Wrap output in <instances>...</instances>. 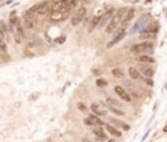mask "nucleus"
I'll return each instance as SVG.
<instances>
[{
	"instance_id": "10",
	"label": "nucleus",
	"mask_w": 167,
	"mask_h": 142,
	"mask_svg": "<svg viewBox=\"0 0 167 142\" xmlns=\"http://www.w3.org/2000/svg\"><path fill=\"white\" fill-rule=\"evenodd\" d=\"M139 71H140V73L142 74L144 77L153 78V76H154V69H153V68H150V66H146V65H140Z\"/></svg>"
},
{
	"instance_id": "9",
	"label": "nucleus",
	"mask_w": 167,
	"mask_h": 142,
	"mask_svg": "<svg viewBox=\"0 0 167 142\" xmlns=\"http://www.w3.org/2000/svg\"><path fill=\"white\" fill-rule=\"evenodd\" d=\"M114 91L118 94V96H120V99H123L124 102H130V95L128 94V91H127L123 86L116 85V86L114 87Z\"/></svg>"
},
{
	"instance_id": "31",
	"label": "nucleus",
	"mask_w": 167,
	"mask_h": 142,
	"mask_svg": "<svg viewBox=\"0 0 167 142\" xmlns=\"http://www.w3.org/2000/svg\"><path fill=\"white\" fill-rule=\"evenodd\" d=\"M21 39H22V38H21V37H20L18 34H14V41H16V43H17V44H20L21 42H22Z\"/></svg>"
},
{
	"instance_id": "16",
	"label": "nucleus",
	"mask_w": 167,
	"mask_h": 142,
	"mask_svg": "<svg viewBox=\"0 0 167 142\" xmlns=\"http://www.w3.org/2000/svg\"><path fill=\"white\" fill-rule=\"evenodd\" d=\"M110 121L114 123L115 126H119V128H123L124 130H129V125L125 124L124 121H121V120H118V119H114V117H110Z\"/></svg>"
},
{
	"instance_id": "28",
	"label": "nucleus",
	"mask_w": 167,
	"mask_h": 142,
	"mask_svg": "<svg viewBox=\"0 0 167 142\" xmlns=\"http://www.w3.org/2000/svg\"><path fill=\"white\" fill-rule=\"evenodd\" d=\"M0 51H3V52L7 51V44H5L4 39H0Z\"/></svg>"
},
{
	"instance_id": "6",
	"label": "nucleus",
	"mask_w": 167,
	"mask_h": 142,
	"mask_svg": "<svg viewBox=\"0 0 167 142\" xmlns=\"http://www.w3.org/2000/svg\"><path fill=\"white\" fill-rule=\"evenodd\" d=\"M133 16H135V8H129V9L125 11L124 16H123V20L120 22V25H121L123 29H125L130 24V21L133 20Z\"/></svg>"
},
{
	"instance_id": "1",
	"label": "nucleus",
	"mask_w": 167,
	"mask_h": 142,
	"mask_svg": "<svg viewBox=\"0 0 167 142\" xmlns=\"http://www.w3.org/2000/svg\"><path fill=\"white\" fill-rule=\"evenodd\" d=\"M125 11H127V9L121 8V9H119L116 13H114L112 18L110 20V22H108L107 26H106V32H107L108 34H110V33H114V32L116 30V27L120 25V22H121V20H123V16H124Z\"/></svg>"
},
{
	"instance_id": "29",
	"label": "nucleus",
	"mask_w": 167,
	"mask_h": 142,
	"mask_svg": "<svg viewBox=\"0 0 167 142\" xmlns=\"http://www.w3.org/2000/svg\"><path fill=\"white\" fill-rule=\"evenodd\" d=\"M84 124H85V125H88V126H93V125H94V123L91 121V119H90V117H85Z\"/></svg>"
},
{
	"instance_id": "11",
	"label": "nucleus",
	"mask_w": 167,
	"mask_h": 142,
	"mask_svg": "<svg viewBox=\"0 0 167 142\" xmlns=\"http://www.w3.org/2000/svg\"><path fill=\"white\" fill-rule=\"evenodd\" d=\"M50 9V3L48 2H42L37 5V13L41 14V16H43V14H46Z\"/></svg>"
},
{
	"instance_id": "12",
	"label": "nucleus",
	"mask_w": 167,
	"mask_h": 142,
	"mask_svg": "<svg viewBox=\"0 0 167 142\" xmlns=\"http://www.w3.org/2000/svg\"><path fill=\"white\" fill-rule=\"evenodd\" d=\"M90 110H91V112H93L94 115H97V116H99V117H105V116H106V111L101 108L97 103H93L91 106H90Z\"/></svg>"
},
{
	"instance_id": "19",
	"label": "nucleus",
	"mask_w": 167,
	"mask_h": 142,
	"mask_svg": "<svg viewBox=\"0 0 167 142\" xmlns=\"http://www.w3.org/2000/svg\"><path fill=\"white\" fill-rule=\"evenodd\" d=\"M14 29H16V34H18L21 38H25V32H24V27H22V25H21V22L18 21L17 24H16V26H14Z\"/></svg>"
},
{
	"instance_id": "4",
	"label": "nucleus",
	"mask_w": 167,
	"mask_h": 142,
	"mask_svg": "<svg viewBox=\"0 0 167 142\" xmlns=\"http://www.w3.org/2000/svg\"><path fill=\"white\" fill-rule=\"evenodd\" d=\"M68 4H69V0H59V2H56L51 9L52 14L60 13V14H63V17H65V9H67Z\"/></svg>"
},
{
	"instance_id": "27",
	"label": "nucleus",
	"mask_w": 167,
	"mask_h": 142,
	"mask_svg": "<svg viewBox=\"0 0 167 142\" xmlns=\"http://www.w3.org/2000/svg\"><path fill=\"white\" fill-rule=\"evenodd\" d=\"M112 76H115V77H123V76H124V73H123L121 69H114L112 71Z\"/></svg>"
},
{
	"instance_id": "8",
	"label": "nucleus",
	"mask_w": 167,
	"mask_h": 142,
	"mask_svg": "<svg viewBox=\"0 0 167 142\" xmlns=\"http://www.w3.org/2000/svg\"><path fill=\"white\" fill-rule=\"evenodd\" d=\"M125 34H127V30H125V29H123V27H121L120 30H119L118 33H116V35L114 37V39H112L111 42H108V43L106 44V47H107V48L114 47L116 43H119V42H120L123 38H124V35H125Z\"/></svg>"
},
{
	"instance_id": "2",
	"label": "nucleus",
	"mask_w": 167,
	"mask_h": 142,
	"mask_svg": "<svg viewBox=\"0 0 167 142\" xmlns=\"http://www.w3.org/2000/svg\"><path fill=\"white\" fill-rule=\"evenodd\" d=\"M153 50H154V43L153 42L137 43V44H133V46L130 47V52H132V54H139V55L146 54V52H151Z\"/></svg>"
},
{
	"instance_id": "20",
	"label": "nucleus",
	"mask_w": 167,
	"mask_h": 142,
	"mask_svg": "<svg viewBox=\"0 0 167 142\" xmlns=\"http://www.w3.org/2000/svg\"><path fill=\"white\" fill-rule=\"evenodd\" d=\"M89 117L91 119V121H93L94 124H98L99 126H101V125H103V124H105V123L102 121V119H101L99 116H97V115H94V114H89Z\"/></svg>"
},
{
	"instance_id": "17",
	"label": "nucleus",
	"mask_w": 167,
	"mask_h": 142,
	"mask_svg": "<svg viewBox=\"0 0 167 142\" xmlns=\"http://www.w3.org/2000/svg\"><path fill=\"white\" fill-rule=\"evenodd\" d=\"M99 21H101V16H94L90 21V25H89V33H91L94 29L99 26Z\"/></svg>"
},
{
	"instance_id": "14",
	"label": "nucleus",
	"mask_w": 167,
	"mask_h": 142,
	"mask_svg": "<svg viewBox=\"0 0 167 142\" xmlns=\"http://www.w3.org/2000/svg\"><path fill=\"white\" fill-rule=\"evenodd\" d=\"M137 61L139 63H145V64H153L155 61V59L153 56H149V55H139L137 56Z\"/></svg>"
},
{
	"instance_id": "3",
	"label": "nucleus",
	"mask_w": 167,
	"mask_h": 142,
	"mask_svg": "<svg viewBox=\"0 0 167 142\" xmlns=\"http://www.w3.org/2000/svg\"><path fill=\"white\" fill-rule=\"evenodd\" d=\"M150 20H151V14L146 13V14H144V16H141L139 18V21L136 22V25L133 26V29L130 30V33H137V32H141L142 29H145L149 24H150Z\"/></svg>"
},
{
	"instance_id": "22",
	"label": "nucleus",
	"mask_w": 167,
	"mask_h": 142,
	"mask_svg": "<svg viewBox=\"0 0 167 142\" xmlns=\"http://www.w3.org/2000/svg\"><path fill=\"white\" fill-rule=\"evenodd\" d=\"M107 103L108 106H112V107H120V102L118 99L112 98V96H107Z\"/></svg>"
},
{
	"instance_id": "21",
	"label": "nucleus",
	"mask_w": 167,
	"mask_h": 142,
	"mask_svg": "<svg viewBox=\"0 0 167 142\" xmlns=\"http://www.w3.org/2000/svg\"><path fill=\"white\" fill-rule=\"evenodd\" d=\"M93 133L96 134L97 137H99V138H106V134H105V130L101 128V126H98V128H94L93 129Z\"/></svg>"
},
{
	"instance_id": "7",
	"label": "nucleus",
	"mask_w": 167,
	"mask_h": 142,
	"mask_svg": "<svg viewBox=\"0 0 167 142\" xmlns=\"http://www.w3.org/2000/svg\"><path fill=\"white\" fill-rule=\"evenodd\" d=\"M114 16V8H110L107 9L102 16H101V21H99V26L98 27H103V26H107V24L110 22V20Z\"/></svg>"
},
{
	"instance_id": "25",
	"label": "nucleus",
	"mask_w": 167,
	"mask_h": 142,
	"mask_svg": "<svg viewBox=\"0 0 167 142\" xmlns=\"http://www.w3.org/2000/svg\"><path fill=\"white\" fill-rule=\"evenodd\" d=\"M107 85H108V82H107L106 80H103V78H98V80H97V86L105 87V86H107Z\"/></svg>"
},
{
	"instance_id": "26",
	"label": "nucleus",
	"mask_w": 167,
	"mask_h": 142,
	"mask_svg": "<svg viewBox=\"0 0 167 142\" xmlns=\"http://www.w3.org/2000/svg\"><path fill=\"white\" fill-rule=\"evenodd\" d=\"M24 26H25L26 29H32V27L34 26V24L32 22V20H26V18H24Z\"/></svg>"
},
{
	"instance_id": "30",
	"label": "nucleus",
	"mask_w": 167,
	"mask_h": 142,
	"mask_svg": "<svg viewBox=\"0 0 167 142\" xmlns=\"http://www.w3.org/2000/svg\"><path fill=\"white\" fill-rule=\"evenodd\" d=\"M144 81L146 82V85H149V86H153L154 85V81H153V78H144Z\"/></svg>"
},
{
	"instance_id": "24",
	"label": "nucleus",
	"mask_w": 167,
	"mask_h": 142,
	"mask_svg": "<svg viewBox=\"0 0 167 142\" xmlns=\"http://www.w3.org/2000/svg\"><path fill=\"white\" fill-rule=\"evenodd\" d=\"M77 108L81 111L82 114H88V115H89V110H88V107H86L82 102H78V103H77Z\"/></svg>"
},
{
	"instance_id": "15",
	"label": "nucleus",
	"mask_w": 167,
	"mask_h": 142,
	"mask_svg": "<svg viewBox=\"0 0 167 142\" xmlns=\"http://www.w3.org/2000/svg\"><path fill=\"white\" fill-rule=\"evenodd\" d=\"M37 5L35 7H32L30 9H27L25 13H24V18H26V20H34L35 18V16H37Z\"/></svg>"
},
{
	"instance_id": "18",
	"label": "nucleus",
	"mask_w": 167,
	"mask_h": 142,
	"mask_svg": "<svg viewBox=\"0 0 167 142\" xmlns=\"http://www.w3.org/2000/svg\"><path fill=\"white\" fill-rule=\"evenodd\" d=\"M128 74H129V77L132 78V80H140V78H141L140 71L136 69V68H129V69H128Z\"/></svg>"
},
{
	"instance_id": "32",
	"label": "nucleus",
	"mask_w": 167,
	"mask_h": 142,
	"mask_svg": "<svg viewBox=\"0 0 167 142\" xmlns=\"http://www.w3.org/2000/svg\"><path fill=\"white\" fill-rule=\"evenodd\" d=\"M84 142H90V141H88V140H84Z\"/></svg>"
},
{
	"instance_id": "33",
	"label": "nucleus",
	"mask_w": 167,
	"mask_h": 142,
	"mask_svg": "<svg viewBox=\"0 0 167 142\" xmlns=\"http://www.w3.org/2000/svg\"><path fill=\"white\" fill-rule=\"evenodd\" d=\"M110 142H114V140H111V141H110Z\"/></svg>"
},
{
	"instance_id": "13",
	"label": "nucleus",
	"mask_w": 167,
	"mask_h": 142,
	"mask_svg": "<svg viewBox=\"0 0 167 142\" xmlns=\"http://www.w3.org/2000/svg\"><path fill=\"white\" fill-rule=\"evenodd\" d=\"M105 128H106V130L110 133V134H112L114 137H121L123 136V133L119 130V129H116V126H114V125H111V124H105Z\"/></svg>"
},
{
	"instance_id": "23",
	"label": "nucleus",
	"mask_w": 167,
	"mask_h": 142,
	"mask_svg": "<svg viewBox=\"0 0 167 142\" xmlns=\"http://www.w3.org/2000/svg\"><path fill=\"white\" fill-rule=\"evenodd\" d=\"M108 110H110L114 115H116V116H124L125 114H124V111H121V110H119L118 107H112V106H108Z\"/></svg>"
},
{
	"instance_id": "5",
	"label": "nucleus",
	"mask_w": 167,
	"mask_h": 142,
	"mask_svg": "<svg viewBox=\"0 0 167 142\" xmlns=\"http://www.w3.org/2000/svg\"><path fill=\"white\" fill-rule=\"evenodd\" d=\"M85 16H86V8L85 7H81V8H78L77 12L73 14V17H72V20H71V24L73 26H77L78 24H81Z\"/></svg>"
}]
</instances>
